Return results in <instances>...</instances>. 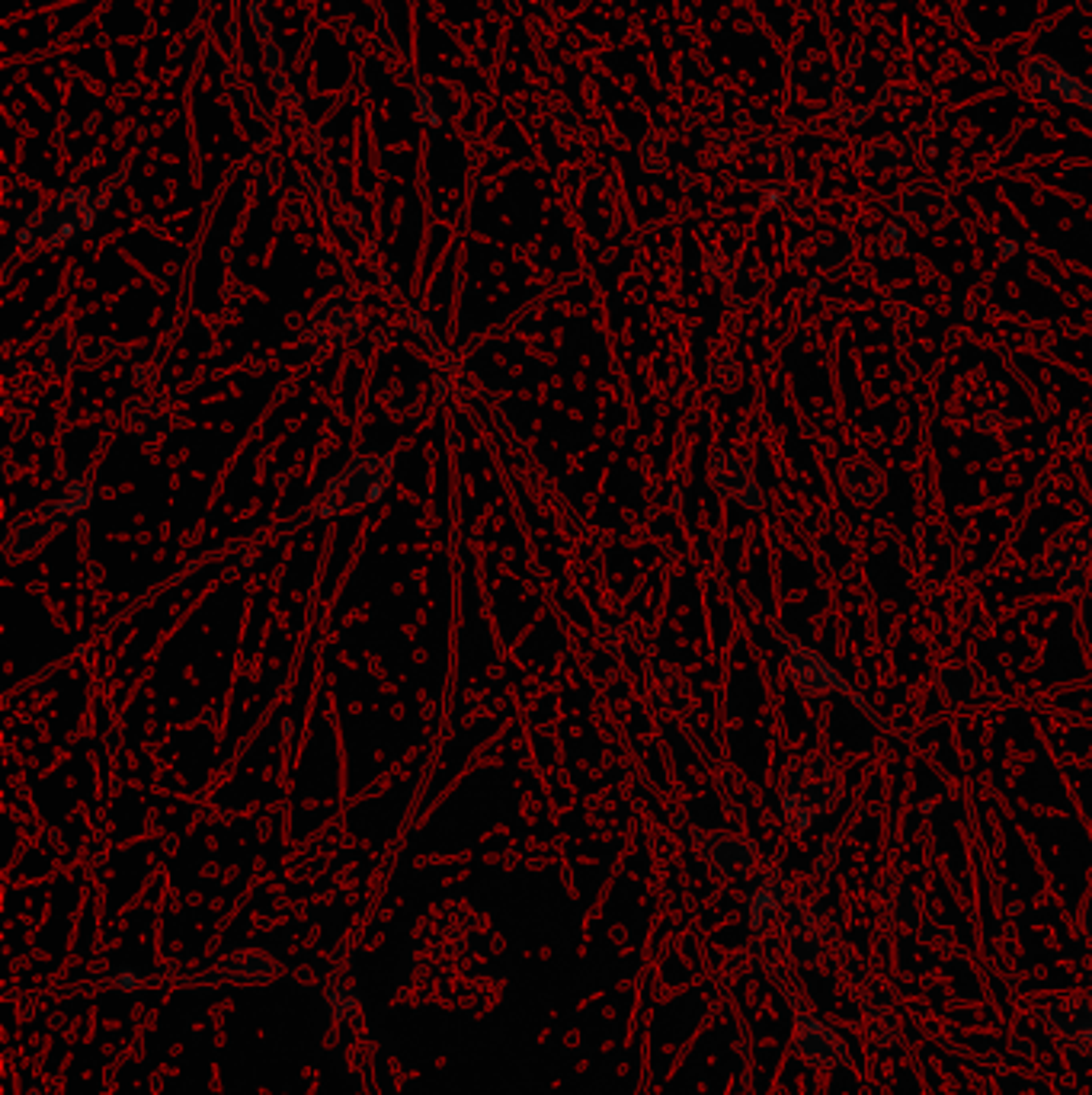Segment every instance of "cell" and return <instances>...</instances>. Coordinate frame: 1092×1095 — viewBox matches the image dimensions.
I'll use <instances>...</instances> for the list:
<instances>
[{"label":"cell","instance_id":"6da1fadb","mask_svg":"<svg viewBox=\"0 0 1092 1095\" xmlns=\"http://www.w3.org/2000/svg\"><path fill=\"white\" fill-rule=\"evenodd\" d=\"M843 792L840 765L830 756L801 760L782 782V811L791 826H808L836 804Z\"/></svg>","mask_w":1092,"mask_h":1095},{"label":"cell","instance_id":"7a4b0ae2","mask_svg":"<svg viewBox=\"0 0 1092 1095\" xmlns=\"http://www.w3.org/2000/svg\"><path fill=\"white\" fill-rule=\"evenodd\" d=\"M1089 564H1092V529L1089 526L1067 529L1064 535L1050 545L1045 558V570L1057 580V587L1064 590L1083 587L1089 577Z\"/></svg>","mask_w":1092,"mask_h":1095},{"label":"cell","instance_id":"3957f363","mask_svg":"<svg viewBox=\"0 0 1092 1095\" xmlns=\"http://www.w3.org/2000/svg\"><path fill=\"white\" fill-rule=\"evenodd\" d=\"M785 667H789L791 682L808 695L833 692L836 685H840V677H836V670L830 667V663H826L823 657H818L814 650L801 648V644H791V650L785 653Z\"/></svg>","mask_w":1092,"mask_h":1095},{"label":"cell","instance_id":"277c9868","mask_svg":"<svg viewBox=\"0 0 1092 1095\" xmlns=\"http://www.w3.org/2000/svg\"><path fill=\"white\" fill-rule=\"evenodd\" d=\"M711 480H714V487H718L721 494H728L731 500H740V504H747V506H760L762 504L757 477L750 475V468L743 465L740 458H733L728 452L714 455Z\"/></svg>","mask_w":1092,"mask_h":1095},{"label":"cell","instance_id":"5b68a950","mask_svg":"<svg viewBox=\"0 0 1092 1095\" xmlns=\"http://www.w3.org/2000/svg\"><path fill=\"white\" fill-rule=\"evenodd\" d=\"M798 1051L808 1057L811 1063H843L846 1060V1044L836 1035L833 1028H826L823 1022L804 1016L798 1025Z\"/></svg>","mask_w":1092,"mask_h":1095},{"label":"cell","instance_id":"8992f818","mask_svg":"<svg viewBox=\"0 0 1092 1095\" xmlns=\"http://www.w3.org/2000/svg\"><path fill=\"white\" fill-rule=\"evenodd\" d=\"M705 855L721 875H731V878H743L753 868V858H757L747 839H737V836H711L705 843Z\"/></svg>","mask_w":1092,"mask_h":1095},{"label":"cell","instance_id":"52a82bcc","mask_svg":"<svg viewBox=\"0 0 1092 1095\" xmlns=\"http://www.w3.org/2000/svg\"><path fill=\"white\" fill-rule=\"evenodd\" d=\"M843 487L859 506H869L884 494V471L869 458H852L843 465Z\"/></svg>","mask_w":1092,"mask_h":1095},{"label":"cell","instance_id":"ba28073f","mask_svg":"<svg viewBox=\"0 0 1092 1095\" xmlns=\"http://www.w3.org/2000/svg\"><path fill=\"white\" fill-rule=\"evenodd\" d=\"M1050 1025L1079 1051H1092V1006L1083 999L1064 1002L1050 1009Z\"/></svg>","mask_w":1092,"mask_h":1095},{"label":"cell","instance_id":"9c48e42d","mask_svg":"<svg viewBox=\"0 0 1092 1095\" xmlns=\"http://www.w3.org/2000/svg\"><path fill=\"white\" fill-rule=\"evenodd\" d=\"M938 685H942V692L948 695L952 702H971L974 692H977V673L971 667H962V663H955V667H945L938 670Z\"/></svg>","mask_w":1092,"mask_h":1095},{"label":"cell","instance_id":"30bf717a","mask_svg":"<svg viewBox=\"0 0 1092 1095\" xmlns=\"http://www.w3.org/2000/svg\"><path fill=\"white\" fill-rule=\"evenodd\" d=\"M789 933H791V948H794V955H798L801 961H814L820 955V936L814 933V919L811 916H804L801 909L798 913H794L791 919H789Z\"/></svg>","mask_w":1092,"mask_h":1095},{"label":"cell","instance_id":"8fae6325","mask_svg":"<svg viewBox=\"0 0 1092 1095\" xmlns=\"http://www.w3.org/2000/svg\"><path fill=\"white\" fill-rule=\"evenodd\" d=\"M775 907H779V897H775L769 887H762L760 894L753 897V923L762 926L765 919H769V916L775 913Z\"/></svg>","mask_w":1092,"mask_h":1095},{"label":"cell","instance_id":"7c38bea8","mask_svg":"<svg viewBox=\"0 0 1092 1095\" xmlns=\"http://www.w3.org/2000/svg\"><path fill=\"white\" fill-rule=\"evenodd\" d=\"M737 378H740V365L733 362L731 356H718V360H714V382L731 388L737 385Z\"/></svg>","mask_w":1092,"mask_h":1095},{"label":"cell","instance_id":"4fadbf2b","mask_svg":"<svg viewBox=\"0 0 1092 1095\" xmlns=\"http://www.w3.org/2000/svg\"><path fill=\"white\" fill-rule=\"evenodd\" d=\"M353 1006H356V999L350 996V993H343V990L330 993V1016L333 1019H346L353 1012Z\"/></svg>","mask_w":1092,"mask_h":1095},{"label":"cell","instance_id":"5bb4252c","mask_svg":"<svg viewBox=\"0 0 1092 1095\" xmlns=\"http://www.w3.org/2000/svg\"><path fill=\"white\" fill-rule=\"evenodd\" d=\"M116 984H119L122 990H135V987H138V977H135V974H119Z\"/></svg>","mask_w":1092,"mask_h":1095}]
</instances>
